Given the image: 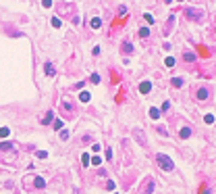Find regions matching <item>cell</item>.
I'll use <instances>...</instances> for the list:
<instances>
[{
  "label": "cell",
  "instance_id": "obj_1",
  "mask_svg": "<svg viewBox=\"0 0 216 194\" xmlns=\"http://www.w3.org/2000/svg\"><path fill=\"white\" fill-rule=\"evenodd\" d=\"M156 161H158V165H160L164 171H173V169H174L173 161H171V159H168L164 152H158V154H156Z\"/></svg>",
  "mask_w": 216,
  "mask_h": 194
},
{
  "label": "cell",
  "instance_id": "obj_2",
  "mask_svg": "<svg viewBox=\"0 0 216 194\" xmlns=\"http://www.w3.org/2000/svg\"><path fill=\"white\" fill-rule=\"evenodd\" d=\"M185 17L191 19V21H202V19H204V13H202L200 8H191V6H189V8H185Z\"/></svg>",
  "mask_w": 216,
  "mask_h": 194
},
{
  "label": "cell",
  "instance_id": "obj_3",
  "mask_svg": "<svg viewBox=\"0 0 216 194\" xmlns=\"http://www.w3.org/2000/svg\"><path fill=\"white\" fill-rule=\"evenodd\" d=\"M123 54H133V44H131L129 40L123 42Z\"/></svg>",
  "mask_w": 216,
  "mask_h": 194
},
{
  "label": "cell",
  "instance_id": "obj_4",
  "mask_svg": "<svg viewBox=\"0 0 216 194\" xmlns=\"http://www.w3.org/2000/svg\"><path fill=\"white\" fill-rule=\"evenodd\" d=\"M195 96H197V100H206V98H208V88H200V90L195 92Z\"/></svg>",
  "mask_w": 216,
  "mask_h": 194
},
{
  "label": "cell",
  "instance_id": "obj_5",
  "mask_svg": "<svg viewBox=\"0 0 216 194\" xmlns=\"http://www.w3.org/2000/svg\"><path fill=\"white\" fill-rule=\"evenodd\" d=\"M44 71H46V75H54V73H56V69H54L52 63H46V65H44Z\"/></svg>",
  "mask_w": 216,
  "mask_h": 194
},
{
  "label": "cell",
  "instance_id": "obj_6",
  "mask_svg": "<svg viewBox=\"0 0 216 194\" xmlns=\"http://www.w3.org/2000/svg\"><path fill=\"white\" fill-rule=\"evenodd\" d=\"M150 90H152V84H150V82H143V84L139 86V92H141V94H148Z\"/></svg>",
  "mask_w": 216,
  "mask_h": 194
},
{
  "label": "cell",
  "instance_id": "obj_7",
  "mask_svg": "<svg viewBox=\"0 0 216 194\" xmlns=\"http://www.w3.org/2000/svg\"><path fill=\"white\" fill-rule=\"evenodd\" d=\"M52 117H54V113H52V111H48V113L44 115L42 123H44V125H48V123H52Z\"/></svg>",
  "mask_w": 216,
  "mask_h": 194
},
{
  "label": "cell",
  "instance_id": "obj_8",
  "mask_svg": "<svg viewBox=\"0 0 216 194\" xmlns=\"http://www.w3.org/2000/svg\"><path fill=\"white\" fill-rule=\"evenodd\" d=\"M0 150H15L13 142H0Z\"/></svg>",
  "mask_w": 216,
  "mask_h": 194
},
{
  "label": "cell",
  "instance_id": "obj_9",
  "mask_svg": "<svg viewBox=\"0 0 216 194\" xmlns=\"http://www.w3.org/2000/svg\"><path fill=\"white\" fill-rule=\"evenodd\" d=\"M100 25H102V19H100V17H94V19H91V27H94V29H100Z\"/></svg>",
  "mask_w": 216,
  "mask_h": 194
},
{
  "label": "cell",
  "instance_id": "obj_10",
  "mask_svg": "<svg viewBox=\"0 0 216 194\" xmlns=\"http://www.w3.org/2000/svg\"><path fill=\"white\" fill-rule=\"evenodd\" d=\"M150 117H152V119H158V117H160V109L152 106V109H150Z\"/></svg>",
  "mask_w": 216,
  "mask_h": 194
},
{
  "label": "cell",
  "instance_id": "obj_11",
  "mask_svg": "<svg viewBox=\"0 0 216 194\" xmlns=\"http://www.w3.org/2000/svg\"><path fill=\"white\" fill-rule=\"evenodd\" d=\"M135 136H137L139 144H143V146H145V138H143V132H141V130H135Z\"/></svg>",
  "mask_w": 216,
  "mask_h": 194
},
{
  "label": "cell",
  "instance_id": "obj_12",
  "mask_svg": "<svg viewBox=\"0 0 216 194\" xmlns=\"http://www.w3.org/2000/svg\"><path fill=\"white\" fill-rule=\"evenodd\" d=\"M189 136H191V127H183V130H181V138L185 140V138H189Z\"/></svg>",
  "mask_w": 216,
  "mask_h": 194
},
{
  "label": "cell",
  "instance_id": "obj_13",
  "mask_svg": "<svg viewBox=\"0 0 216 194\" xmlns=\"http://www.w3.org/2000/svg\"><path fill=\"white\" fill-rule=\"evenodd\" d=\"M33 186H36V188H44V186H46V182H44L42 178H36V180H33Z\"/></svg>",
  "mask_w": 216,
  "mask_h": 194
},
{
  "label": "cell",
  "instance_id": "obj_14",
  "mask_svg": "<svg viewBox=\"0 0 216 194\" xmlns=\"http://www.w3.org/2000/svg\"><path fill=\"white\" fill-rule=\"evenodd\" d=\"M89 92H81V94H79V100H81V102H89Z\"/></svg>",
  "mask_w": 216,
  "mask_h": 194
},
{
  "label": "cell",
  "instance_id": "obj_15",
  "mask_svg": "<svg viewBox=\"0 0 216 194\" xmlns=\"http://www.w3.org/2000/svg\"><path fill=\"white\" fill-rule=\"evenodd\" d=\"M183 84H185V82H183L181 77H174V79H173V86H174V88H181Z\"/></svg>",
  "mask_w": 216,
  "mask_h": 194
},
{
  "label": "cell",
  "instance_id": "obj_16",
  "mask_svg": "<svg viewBox=\"0 0 216 194\" xmlns=\"http://www.w3.org/2000/svg\"><path fill=\"white\" fill-rule=\"evenodd\" d=\"M139 36H141V38H148V36H150V29H148V27H141V29H139Z\"/></svg>",
  "mask_w": 216,
  "mask_h": 194
},
{
  "label": "cell",
  "instance_id": "obj_17",
  "mask_svg": "<svg viewBox=\"0 0 216 194\" xmlns=\"http://www.w3.org/2000/svg\"><path fill=\"white\" fill-rule=\"evenodd\" d=\"M185 61L193 63V61H195V54H193V52H185Z\"/></svg>",
  "mask_w": 216,
  "mask_h": 194
},
{
  "label": "cell",
  "instance_id": "obj_18",
  "mask_svg": "<svg viewBox=\"0 0 216 194\" xmlns=\"http://www.w3.org/2000/svg\"><path fill=\"white\" fill-rule=\"evenodd\" d=\"M8 134H10V130H8V127H0V138H6Z\"/></svg>",
  "mask_w": 216,
  "mask_h": 194
},
{
  "label": "cell",
  "instance_id": "obj_19",
  "mask_svg": "<svg viewBox=\"0 0 216 194\" xmlns=\"http://www.w3.org/2000/svg\"><path fill=\"white\" fill-rule=\"evenodd\" d=\"M164 65H166V67H173V65H174V58H173V56H166V58H164Z\"/></svg>",
  "mask_w": 216,
  "mask_h": 194
},
{
  "label": "cell",
  "instance_id": "obj_20",
  "mask_svg": "<svg viewBox=\"0 0 216 194\" xmlns=\"http://www.w3.org/2000/svg\"><path fill=\"white\" fill-rule=\"evenodd\" d=\"M60 140H69V130H60Z\"/></svg>",
  "mask_w": 216,
  "mask_h": 194
},
{
  "label": "cell",
  "instance_id": "obj_21",
  "mask_svg": "<svg viewBox=\"0 0 216 194\" xmlns=\"http://www.w3.org/2000/svg\"><path fill=\"white\" fill-rule=\"evenodd\" d=\"M89 159H91V157H89L87 152H85V154H83V157H81V163H83L85 167H87V165H89Z\"/></svg>",
  "mask_w": 216,
  "mask_h": 194
},
{
  "label": "cell",
  "instance_id": "obj_22",
  "mask_svg": "<svg viewBox=\"0 0 216 194\" xmlns=\"http://www.w3.org/2000/svg\"><path fill=\"white\" fill-rule=\"evenodd\" d=\"M204 121H206L208 125H212V123H214V117H212V115H206V117H204Z\"/></svg>",
  "mask_w": 216,
  "mask_h": 194
},
{
  "label": "cell",
  "instance_id": "obj_23",
  "mask_svg": "<svg viewBox=\"0 0 216 194\" xmlns=\"http://www.w3.org/2000/svg\"><path fill=\"white\" fill-rule=\"evenodd\" d=\"M54 130H62V119H56V121H54Z\"/></svg>",
  "mask_w": 216,
  "mask_h": 194
},
{
  "label": "cell",
  "instance_id": "obj_24",
  "mask_svg": "<svg viewBox=\"0 0 216 194\" xmlns=\"http://www.w3.org/2000/svg\"><path fill=\"white\" fill-rule=\"evenodd\" d=\"M91 84H100V75H98V73L91 75Z\"/></svg>",
  "mask_w": 216,
  "mask_h": 194
},
{
  "label": "cell",
  "instance_id": "obj_25",
  "mask_svg": "<svg viewBox=\"0 0 216 194\" xmlns=\"http://www.w3.org/2000/svg\"><path fill=\"white\" fill-rule=\"evenodd\" d=\"M168 109H171V102H168V100H166V102H162V111H164V113H166V111H168ZM162 111H160V113H162Z\"/></svg>",
  "mask_w": 216,
  "mask_h": 194
},
{
  "label": "cell",
  "instance_id": "obj_26",
  "mask_svg": "<svg viewBox=\"0 0 216 194\" xmlns=\"http://www.w3.org/2000/svg\"><path fill=\"white\" fill-rule=\"evenodd\" d=\"M89 163H91V165H100V157H91Z\"/></svg>",
  "mask_w": 216,
  "mask_h": 194
},
{
  "label": "cell",
  "instance_id": "obj_27",
  "mask_svg": "<svg viewBox=\"0 0 216 194\" xmlns=\"http://www.w3.org/2000/svg\"><path fill=\"white\" fill-rule=\"evenodd\" d=\"M46 157H48L46 150H38V159H46Z\"/></svg>",
  "mask_w": 216,
  "mask_h": 194
},
{
  "label": "cell",
  "instance_id": "obj_28",
  "mask_svg": "<svg viewBox=\"0 0 216 194\" xmlns=\"http://www.w3.org/2000/svg\"><path fill=\"white\" fill-rule=\"evenodd\" d=\"M52 25H54V27H60V19L54 17V19H52Z\"/></svg>",
  "mask_w": 216,
  "mask_h": 194
},
{
  "label": "cell",
  "instance_id": "obj_29",
  "mask_svg": "<svg viewBox=\"0 0 216 194\" xmlns=\"http://www.w3.org/2000/svg\"><path fill=\"white\" fill-rule=\"evenodd\" d=\"M112 157H114V154H112V148H106V159H108V161H110V159H112Z\"/></svg>",
  "mask_w": 216,
  "mask_h": 194
},
{
  "label": "cell",
  "instance_id": "obj_30",
  "mask_svg": "<svg viewBox=\"0 0 216 194\" xmlns=\"http://www.w3.org/2000/svg\"><path fill=\"white\" fill-rule=\"evenodd\" d=\"M81 88H83V82H79V84H75V86H73L71 90H81Z\"/></svg>",
  "mask_w": 216,
  "mask_h": 194
},
{
  "label": "cell",
  "instance_id": "obj_31",
  "mask_svg": "<svg viewBox=\"0 0 216 194\" xmlns=\"http://www.w3.org/2000/svg\"><path fill=\"white\" fill-rule=\"evenodd\" d=\"M145 21H148V23H154V17H152V15H148V13H145Z\"/></svg>",
  "mask_w": 216,
  "mask_h": 194
},
{
  "label": "cell",
  "instance_id": "obj_32",
  "mask_svg": "<svg viewBox=\"0 0 216 194\" xmlns=\"http://www.w3.org/2000/svg\"><path fill=\"white\" fill-rule=\"evenodd\" d=\"M202 194H210V188H206V190H204V192H202Z\"/></svg>",
  "mask_w": 216,
  "mask_h": 194
}]
</instances>
